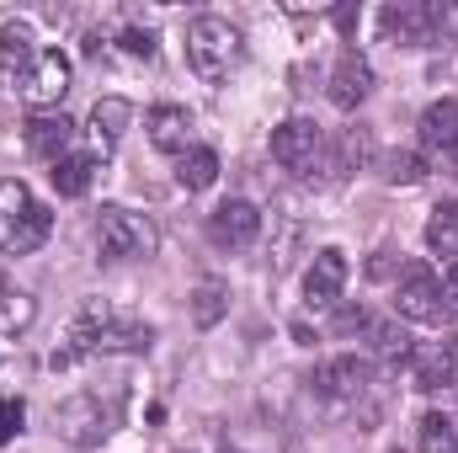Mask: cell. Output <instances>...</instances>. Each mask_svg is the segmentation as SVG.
I'll list each match as a JSON object with an SVG mask.
<instances>
[{
  "mask_svg": "<svg viewBox=\"0 0 458 453\" xmlns=\"http://www.w3.org/2000/svg\"><path fill=\"white\" fill-rule=\"evenodd\" d=\"M225 310H229V288L219 283V278H203V283L192 288V321L208 331V326L225 321Z\"/></svg>",
  "mask_w": 458,
  "mask_h": 453,
  "instance_id": "cell-24",
  "label": "cell"
},
{
  "mask_svg": "<svg viewBox=\"0 0 458 453\" xmlns=\"http://www.w3.org/2000/svg\"><path fill=\"white\" fill-rule=\"evenodd\" d=\"M320 144H326L320 139V123H310V117H288V123L272 128V160L288 166V171H315Z\"/></svg>",
  "mask_w": 458,
  "mask_h": 453,
  "instance_id": "cell-7",
  "label": "cell"
},
{
  "mask_svg": "<svg viewBox=\"0 0 458 453\" xmlns=\"http://www.w3.org/2000/svg\"><path fill=\"white\" fill-rule=\"evenodd\" d=\"M421 453H458L454 416H443V411H427L421 416Z\"/></svg>",
  "mask_w": 458,
  "mask_h": 453,
  "instance_id": "cell-25",
  "label": "cell"
},
{
  "mask_svg": "<svg viewBox=\"0 0 458 453\" xmlns=\"http://www.w3.org/2000/svg\"><path fill=\"white\" fill-rule=\"evenodd\" d=\"M21 102L32 107V113H48V107H59L64 102V91H70V59L59 54V48H43L38 59H32V70L21 75Z\"/></svg>",
  "mask_w": 458,
  "mask_h": 453,
  "instance_id": "cell-6",
  "label": "cell"
},
{
  "mask_svg": "<svg viewBox=\"0 0 458 453\" xmlns=\"http://www.w3.org/2000/svg\"><path fill=\"white\" fill-rule=\"evenodd\" d=\"M368 337H373V352H378L389 368H400V363H411V357H416V346H411V337H405V326H400V321H373V326H368Z\"/></svg>",
  "mask_w": 458,
  "mask_h": 453,
  "instance_id": "cell-23",
  "label": "cell"
},
{
  "mask_svg": "<svg viewBox=\"0 0 458 453\" xmlns=\"http://www.w3.org/2000/svg\"><path fill=\"white\" fill-rule=\"evenodd\" d=\"M32 321V299L27 294H0V331H21Z\"/></svg>",
  "mask_w": 458,
  "mask_h": 453,
  "instance_id": "cell-28",
  "label": "cell"
},
{
  "mask_svg": "<svg viewBox=\"0 0 458 453\" xmlns=\"http://www.w3.org/2000/svg\"><path fill=\"white\" fill-rule=\"evenodd\" d=\"M342 288H346V251H336V245L315 251V261L304 272V304L310 310H331L342 299Z\"/></svg>",
  "mask_w": 458,
  "mask_h": 453,
  "instance_id": "cell-9",
  "label": "cell"
},
{
  "mask_svg": "<svg viewBox=\"0 0 458 453\" xmlns=\"http://www.w3.org/2000/svg\"><path fill=\"white\" fill-rule=\"evenodd\" d=\"M421 176H427V160H421L416 150H394V155L384 160V182H389V187H416Z\"/></svg>",
  "mask_w": 458,
  "mask_h": 453,
  "instance_id": "cell-27",
  "label": "cell"
},
{
  "mask_svg": "<svg viewBox=\"0 0 458 453\" xmlns=\"http://www.w3.org/2000/svg\"><path fill=\"white\" fill-rule=\"evenodd\" d=\"M368 379H373L368 357H357V352H342V357L320 363L310 384H315V395H326V400H357V395L368 389Z\"/></svg>",
  "mask_w": 458,
  "mask_h": 453,
  "instance_id": "cell-8",
  "label": "cell"
},
{
  "mask_svg": "<svg viewBox=\"0 0 458 453\" xmlns=\"http://www.w3.org/2000/svg\"><path fill=\"white\" fill-rule=\"evenodd\" d=\"M97 251L102 261H139V256H155V225L123 203H107L97 214Z\"/></svg>",
  "mask_w": 458,
  "mask_h": 453,
  "instance_id": "cell-3",
  "label": "cell"
},
{
  "mask_svg": "<svg viewBox=\"0 0 458 453\" xmlns=\"http://www.w3.org/2000/svg\"><path fill=\"white\" fill-rule=\"evenodd\" d=\"M208 235H214V245L245 251V245L261 235V214H256V203H245V198L219 203V209H214V219H208Z\"/></svg>",
  "mask_w": 458,
  "mask_h": 453,
  "instance_id": "cell-11",
  "label": "cell"
},
{
  "mask_svg": "<svg viewBox=\"0 0 458 453\" xmlns=\"http://www.w3.org/2000/svg\"><path fill=\"white\" fill-rule=\"evenodd\" d=\"M373 321H368V310L362 304H346L342 315H336V337H352V331H368Z\"/></svg>",
  "mask_w": 458,
  "mask_h": 453,
  "instance_id": "cell-31",
  "label": "cell"
},
{
  "mask_svg": "<svg viewBox=\"0 0 458 453\" xmlns=\"http://www.w3.org/2000/svg\"><path fill=\"white\" fill-rule=\"evenodd\" d=\"M394 315L400 321H421V326H437L448 315L443 304V278L427 267V261H411L394 283Z\"/></svg>",
  "mask_w": 458,
  "mask_h": 453,
  "instance_id": "cell-4",
  "label": "cell"
},
{
  "mask_svg": "<svg viewBox=\"0 0 458 453\" xmlns=\"http://www.w3.org/2000/svg\"><path fill=\"white\" fill-rule=\"evenodd\" d=\"M454 427H458V416H454Z\"/></svg>",
  "mask_w": 458,
  "mask_h": 453,
  "instance_id": "cell-36",
  "label": "cell"
},
{
  "mask_svg": "<svg viewBox=\"0 0 458 453\" xmlns=\"http://www.w3.org/2000/svg\"><path fill=\"white\" fill-rule=\"evenodd\" d=\"M70 139H75V123L64 113H32L27 117V150H32V155L64 160V155H70Z\"/></svg>",
  "mask_w": 458,
  "mask_h": 453,
  "instance_id": "cell-15",
  "label": "cell"
},
{
  "mask_svg": "<svg viewBox=\"0 0 458 453\" xmlns=\"http://www.w3.org/2000/svg\"><path fill=\"white\" fill-rule=\"evenodd\" d=\"M240 54H245V38H240V27L225 21V16H198L187 27V64L203 81H225L229 70L240 64Z\"/></svg>",
  "mask_w": 458,
  "mask_h": 453,
  "instance_id": "cell-2",
  "label": "cell"
},
{
  "mask_svg": "<svg viewBox=\"0 0 458 453\" xmlns=\"http://www.w3.org/2000/svg\"><path fill=\"white\" fill-rule=\"evenodd\" d=\"M443 304L448 315H458V267H443Z\"/></svg>",
  "mask_w": 458,
  "mask_h": 453,
  "instance_id": "cell-32",
  "label": "cell"
},
{
  "mask_svg": "<svg viewBox=\"0 0 458 453\" xmlns=\"http://www.w3.org/2000/svg\"><path fill=\"white\" fill-rule=\"evenodd\" d=\"M48 229H54L48 203H38L27 182L5 176V182H0V256H27V251H38V245L48 240Z\"/></svg>",
  "mask_w": 458,
  "mask_h": 453,
  "instance_id": "cell-1",
  "label": "cell"
},
{
  "mask_svg": "<svg viewBox=\"0 0 458 453\" xmlns=\"http://www.w3.org/2000/svg\"><path fill=\"white\" fill-rule=\"evenodd\" d=\"M21 422H27V406H21L16 395H0V449H5V443H16Z\"/></svg>",
  "mask_w": 458,
  "mask_h": 453,
  "instance_id": "cell-29",
  "label": "cell"
},
{
  "mask_svg": "<svg viewBox=\"0 0 458 453\" xmlns=\"http://www.w3.org/2000/svg\"><path fill=\"white\" fill-rule=\"evenodd\" d=\"M448 176H454V182H458V150H454V155H448Z\"/></svg>",
  "mask_w": 458,
  "mask_h": 453,
  "instance_id": "cell-34",
  "label": "cell"
},
{
  "mask_svg": "<svg viewBox=\"0 0 458 453\" xmlns=\"http://www.w3.org/2000/svg\"><path fill=\"white\" fill-rule=\"evenodd\" d=\"M32 21H5L0 27V86H21V75L32 70L38 48H32Z\"/></svg>",
  "mask_w": 458,
  "mask_h": 453,
  "instance_id": "cell-14",
  "label": "cell"
},
{
  "mask_svg": "<svg viewBox=\"0 0 458 453\" xmlns=\"http://www.w3.org/2000/svg\"><path fill=\"white\" fill-rule=\"evenodd\" d=\"M331 21H336V32H342V38H352V32H357V5H352V0L336 5V16H331Z\"/></svg>",
  "mask_w": 458,
  "mask_h": 453,
  "instance_id": "cell-33",
  "label": "cell"
},
{
  "mask_svg": "<svg viewBox=\"0 0 458 453\" xmlns=\"http://www.w3.org/2000/svg\"><path fill=\"white\" fill-rule=\"evenodd\" d=\"M123 54L128 59H155V32L149 27H123Z\"/></svg>",
  "mask_w": 458,
  "mask_h": 453,
  "instance_id": "cell-30",
  "label": "cell"
},
{
  "mask_svg": "<svg viewBox=\"0 0 458 453\" xmlns=\"http://www.w3.org/2000/svg\"><path fill=\"white\" fill-rule=\"evenodd\" d=\"M373 97V64L357 54V48H342V59H336V70H331V102L352 113V107H362Z\"/></svg>",
  "mask_w": 458,
  "mask_h": 453,
  "instance_id": "cell-12",
  "label": "cell"
},
{
  "mask_svg": "<svg viewBox=\"0 0 458 453\" xmlns=\"http://www.w3.org/2000/svg\"><path fill=\"white\" fill-rule=\"evenodd\" d=\"M128 123H133V107H128L123 97H102V102L91 107V160H97V166L123 144Z\"/></svg>",
  "mask_w": 458,
  "mask_h": 453,
  "instance_id": "cell-13",
  "label": "cell"
},
{
  "mask_svg": "<svg viewBox=\"0 0 458 453\" xmlns=\"http://www.w3.org/2000/svg\"><path fill=\"white\" fill-rule=\"evenodd\" d=\"M427 245L437 256H448V267H458V203H437L427 219Z\"/></svg>",
  "mask_w": 458,
  "mask_h": 453,
  "instance_id": "cell-22",
  "label": "cell"
},
{
  "mask_svg": "<svg viewBox=\"0 0 458 453\" xmlns=\"http://www.w3.org/2000/svg\"><path fill=\"white\" fill-rule=\"evenodd\" d=\"M54 192L59 198H86L91 192V176H97V160L91 155H64V160H54Z\"/></svg>",
  "mask_w": 458,
  "mask_h": 453,
  "instance_id": "cell-20",
  "label": "cell"
},
{
  "mask_svg": "<svg viewBox=\"0 0 458 453\" xmlns=\"http://www.w3.org/2000/svg\"><path fill=\"white\" fill-rule=\"evenodd\" d=\"M176 182H182L187 192H208V187L219 182V155H214L208 144H187V150L176 155Z\"/></svg>",
  "mask_w": 458,
  "mask_h": 453,
  "instance_id": "cell-19",
  "label": "cell"
},
{
  "mask_svg": "<svg viewBox=\"0 0 458 453\" xmlns=\"http://www.w3.org/2000/svg\"><path fill=\"white\" fill-rule=\"evenodd\" d=\"M373 160V133L368 128H346L342 139H336V150H331V171L336 176H352V171H362Z\"/></svg>",
  "mask_w": 458,
  "mask_h": 453,
  "instance_id": "cell-21",
  "label": "cell"
},
{
  "mask_svg": "<svg viewBox=\"0 0 458 453\" xmlns=\"http://www.w3.org/2000/svg\"><path fill=\"white\" fill-rule=\"evenodd\" d=\"M378 21H384V38L394 48H427L437 38V27H443V5H432V0H394V5H384Z\"/></svg>",
  "mask_w": 458,
  "mask_h": 453,
  "instance_id": "cell-5",
  "label": "cell"
},
{
  "mask_svg": "<svg viewBox=\"0 0 458 453\" xmlns=\"http://www.w3.org/2000/svg\"><path fill=\"white\" fill-rule=\"evenodd\" d=\"M113 326V310L102 304V299H91L81 315H75V326H70V337H64V346L54 352V368H70L75 357H86V352H102V331Z\"/></svg>",
  "mask_w": 458,
  "mask_h": 453,
  "instance_id": "cell-10",
  "label": "cell"
},
{
  "mask_svg": "<svg viewBox=\"0 0 458 453\" xmlns=\"http://www.w3.org/2000/svg\"><path fill=\"white\" fill-rule=\"evenodd\" d=\"M149 341H155L149 326H123L113 315V326L102 331V352H149Z\"/></svg>",
  "mask_w": 458,
  "mask_h": 453,
  "instance_id": "cell-26",
  "label": "cell"
},
{
  "mask_svg": "<svg viewBox=\"0 0 458 453\" xmlns=\"http://www.w3.org/2000/svg\"><path fill=\"white\" fill-rule=\"evenodd\" d=\"M416 363V389H443V384H454V373H458V337H448L443 346H432V352H421V357H411Z\"/></svg>",
  "mask_w": 458,
  "mask_h": 453,
  "instance_id": "cell-17",
  "label": "cell"
},
{
  "mask_svg": "<svg viewBox=\"0 0 458 453\" xmlns=\"http://www.w3.org/2000/svg\"><path fill=\"white\" fill-rule=\"evenodd\" d=\"M144 128H149V144L165 150V155H182L187 150V133H192V113L176 107V102H160L144 113Z\"/></svg>",
  "mask_w": 458,
  "mask_h": 453,
  "instance_id": "cell-16",
  "label": "cell"
},
{
  "mask_svg": "<svg viewBox=\"0 0 458 453\" xmlns=\"http://www.w3.org/2000/svg\"><path fill=\"white\" fill-rule=\"evenodd\" d=\"M421 144L437 150V155H454L458 150V102L454 97H443V102H432L421 113Z\"/></svg>",
  "mask_w": 458,
  "mask_h": 453,
  "instance_id": "cell-18",
  "label": "cell"
},
{
  "mask_svg": "<svg viewBox=\"0 0 458 453\" xmlns=\"http://www.w3.org/2000/svg\"><path fill=\"white\" fill-rule=\"evenodd\" d=\"M219 453H245V449H229V443H225V449H219Z\"/></svg>",
  "mask_w": 458,
  "mask_h": 453,
  "instance_id": "cell-35",
  "label": "cell"
}]
</instances>
